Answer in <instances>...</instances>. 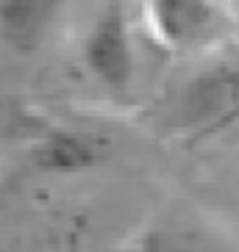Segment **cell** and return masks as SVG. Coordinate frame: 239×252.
I'll return each mask as SVG.
<instances>
[{"mask_svg":"<svg viewBox=\"0 0 239 252\" xmlns=\"http://www.w3.org/2000/svg\"><path fill=\"white\" fill-rule=\"evenodd\" d=\"M139 252H217L206 241L178 230H153L142 238Z\"/></svg>","mask_w":239,"mask_h":252,"instance_id":"cell-6","label":"cell"},{"mask_svg":"<svg viewBox=\"0 0 239 252\" xmlns=\"http://www.w3.org/2000/svg\"><path fill=\"white\" fill-rule=\"evenodd\" d=\"M148 28L159 45L178 56L223 50L231 33V0H142Z\"/></svg>","mask_w":239,"mask_h":252,"instance_id":"cell-3","label":"cell"},{"mask_svg":"<svg viewBox=\"0 0 239 252\" xmlns=\"http://www.w3.org/2000/svg\"><path fill=\"white\" fill-rule=\"evenodd\" d=\"M109 156H112V141L106 136L92 130H75V127H56L47 130L31 147L28 161L42 175L70 178V175L100 169Z\"/></svg>","mask_w":239,"mask_h":252,"instance_id":"cell-4","label":"cell"},{"mask_svg":"<svg viewBox=\"0 0 239 252\" xmlns=\"http://www.w3.org/2000/svg\"><path fill=\"white\" fill-rule=\"evenodd\" d=\"M239 119V56L214 50L170 92L161 130L170 136H211Z\"/></svg>","mask_w":239,"mask_h":252,"instance_id":"cell-1","label":"cell"},{"mask_svg":"<svg viewBox=\"0 0 239 252\" xmlns=\"http://www.w3.org/2000/svg\"><path fill=\"white\" fill-rule=\"evenodd\" d=\"M78 56L106 94L125 100L139 78V47L125 0H103L83 28Z\"/></svg>","mask_w":239,"mask_h":252,"instance_id":"cell-2","label":"cell"},{"mask_svg":"<svg viewBox=\"0 0 239 252\" xmlns=\"http://www.w3.org/2000/svg\"><path fill=\"white\" fill-rule=\"evenodd\" d=\"M67 0H0V45L14 56H34L50 42Z\"/></svg>","mask_w":239,"mask_h":252,"instance_id":"cell-5","label":"cell"}]
</instances>
